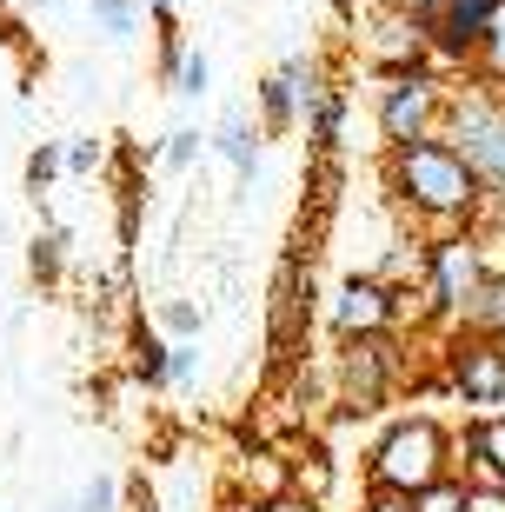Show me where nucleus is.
<instances>
[{"label":"nucleus","mask_w":505,"mask_h":512,"mask_svg":"<svg viewBox=\"0 0 505 512\" xmlns=\"http://www.w3.org/2000/svg\"><path fill=\"white\" fill-rule=\"evenodd\" d=\"M240 499H293V459H280L273 446L240 453Z\"/></svg>","instance_id":"dca6fc26"},{"label":"nucleus","mask_w":505,"mask_h":512,"mask_svg":"<svg viewBox=\"0 0 505 512\" xmlns=\"http://www.w3.org/2000/svg\"><path fill=\"white\" fill-rule=\"evenodd\" d=\"M120 512H160V499H153V486H147V479L120 486Z\"/></svg>","instance_id":"7c9ffc66"},{"label":"nucleus","mask_w":505,"mask_h":512,"mask_svg":"<svg viewBox=\"0 0 505 512\" xmlns=\"http://www.w3.org/2000/svg\"><path fill=\"white\" fill-rule=\"evenodd\" d=\"M346 114H353V94L326 80V87H319V94L300 107V127H306V140H313L319 153H333L339 140H346Z\"/></svg>","instance_id":"2eb2a0df"},{"label":"nucleus","mask_w":505,"mask_h":512,"mask_svg":"<svg viewBox=\"0 0 505 512\" xmlns=\"http://www.w3.org/2000/svg\"><path fill=\"white\" fill-rule=\"evenodd\" d=\"M326 380H333L339 413L373 419V413H386V399H393L406 380H419V360L406 353V333L333 340V366H326Z\"/></svg>","instance_id":"20e7f679"},{"label":"nucleus","mask_w":505,"mask_h":512,"mask_svg":"<svg viewBox=\"0 0 505 512\" xmlns=\"http://www.w3.org/2000/svg\"><path fill=\"white\" fill-rule=\"evenodd\" d=\"M459 479L466 486H505V413L459 426Z\"/></svg>","instance_id":"ddd939ff"},{"label":"nucleus","mask_w":505,"mask_h":512,"mask_svg":"<svg viewBox=\"0 0 505 512\" xmlns=\"http://www.w3.org/2000/svg\"><path fill=\"white\" fill-rule=\"evenodd\" d=\"M399 7H412V14H432V7H439V0H399Z\"/></svg>","instance_id":"f704fd0d"},{"label":"nucleus","mask_w":505,"mask_h":512,"mask_svg":"<svg viewBox=\"0 0 505 512\" xmlns=\"http://www.w3.org/2000/svg\"><path fill=\"white\" fill-rule=\"evenodd\" d=\"M167 380H173V393H187V386H200V340H173Z\"/></svg>","instance_id":"c756f323"},{"label":"nucleus","mask_w":505,"mask_h":512,"mask_svg":"<svg viewBox=\"0 0 505 512\" xmlns=\"http://www.w3.org/2000/svg\"><path fill=\"white\" fill-rule=\"evenodd\" d=\"M459 473V433H452L439 413H399L386 419L366 446V486L373 493H426L439 479Z\"/></svg>","instance_id":"f03ea898"},{"label":"nucleus","mask_w":505,"mask_h":512,"mask_svg":"<svg viewBox=\"0 0 505 512\" xmlns=\"http://www.w3.org/2000/svg\"><path fill=\"white\" fill-rule=\"evenodd\" d=\"M80 7H87V20H94V34L107 47H127L140 34V20H147V0H80Z\"/></svg>","instance_id":"6ab92c4d"},{"label":"nucleus","mask_w":505,"mask_h":512,"mask_svg":"<svg viewBox=\"0 0 505 512\" xmlns=\"http://www.w3.org/2000/svg\"><path fill=\"white\" fill-rule=\"evenodd\" d=\"M459 326H466V333H505V273H486V286L472 293Z\"/></svg>","instance_id":"412c9836"},{"label":"nucleus","mask_w":505,"mask_h":512,"mask_svg":"<svg viewBox=\"0 0 505 512\" xmlns=\"http://www.w3.org/2000/svg\"><path fill=\"white\" fill-rule=\"evenodd\" d=\"M60 173H67L60 167V140H40V147L27 153V193H47Z\"/></svg>","instance_id":"cd10ccee"},{"label":"nucleus","mask_w":505,"mask_h":512,"mask_svg":"<svg viewBox=\"0 0 505 512\" xmlns=\"http://www.w3.org/2000/svg\"><path fill=\"white\" fill-rule=\"evenodd\" d=\"M499 94H505V87H499Z\"/></svg>","instance_id":"58836bf2"},{"label":"nucleus","mask_w":505,"mask_h":512,"mask_svg":"<svg viewBox=\"0 0 505 512\" xmlns=\"http://www.w3.org/2000/svg\"><path fill=\"white\" fill-rule=\"evenodd\" d=\"M306 326H313V266L293 253V260H280L273 293H266V346L273 353H293L306 340Z\"/></svg>","instance_id":"9b49d317"},{"label":"nucleus","mask_w":505,"mask_h":512,"mask_svg":"<svg viewBox=\"0 0 505 512\" xmlns=\"http://www.w3.org/2000/svg\"><path fill=\"white\" fill-rule=\"evenodd\" d=\"M492 340H499V346H505V333H492Z\"/></svg>","instance_id":"c9c22d12"},{"label":"nucleus","mask_w":505,"mask_h":512,"mask_svg":"<svg viewBox=\"0 0 505 512\" xmlns=\"http://www.w3.org/2000/svg\"><path fill=\"white\" fill-rule=\"evenodd\" d=\"M167 87L180 100H206V94H213V54H206L200 40H187V54H180V67H173Z\"/></svg>","instance_id":"4be33fe9"},{"label":"nucleus","mask_w":505,"mask_h":512,"mask_svg":"<svg viewBox=\"0 0 505 512\" xmlns=\"http://www.w3.org/2000/svg\"><path fill=\"white\" fill-rule=\"evenodd\" d=\"M260 120L246 114V107H226L220 120H213V133H206V153H220L226 167L240 173V193L260 187Z\"/></svg>","instance_id":"f8f14e48"},{"label":"nucleus","mask_w":505,"mask_h":512,"mask_svg":"<svg viewBox=\"0 0 505 512\" xmlns=\"http://www.w3.org/2000/svg\"><path fill=\"white\" fill-rule=\"evenodd\" d=\"M359 54L373 60V74H406V67H432V40H426V14H412L399 0H373Z\"/></svg>","instance_id":"6e6552de"},{"label":"nucleus","mask_w":505,"mask_h":512,"mask_svg":"<svg viewBox=\"0 0 505 512\" xmlns=\"http://www.w3.org/2000/svg\"><path fill=\"white\" fill-rule=\"evenodd\" d=\"M439 373H446L452 399L466 406V419L505 413V346L492 340V333L452 326L446 340H439Z\"/></svg>","instance_id":"423d86ee"},{"label":"nucleus","mask_w":505,"mask_h":512,"mask_svg":"<svg viewBox=\"0 0 505 512\" xmlns=\"http://www.w3.org/2000/svg\"><path fill=\"white\" fill-rule=\"evenodd\" d=\"M326 493H333V459H326V453L293 459V499H306V506H326Z\"/></svg>","instance_id":"b1692460"},{"label":"nucleus","mask_w":505,"mask_h":512,"mask_svg":"<svg viewBox=\"0 0 505 512\" xmlns=\"http://www.w3.org/2000/svg\"><path fill=\"white\" fill-rule=\"evenodd\" d=\"M67 260H74V233L67 227H40L34 240H27V280H34L40 293H54V286L67 280Z\"/></svg>","instance_id":"f3484780"},{"label":"nucleus","mask_w":505,"mask_h":512,"mask_svg":"<svg viewBox=\"0 0 505 512\" xmlns=\"http://www.w3.org/2000/svg\"><path fill=\"white\" fill-rule=\"evenodd\" d=\"M412 512H466V479L452 473L439 486H426V493H412Z\"/></svg>","instance_id":"c85d7f7f"},{"label":"nucleus","mask_w":505,"mask_h":512,"mask_svg":"<svg viewBox=\"0 0 505 512\" xmlns=\"http://www.w3.org/2000/svg\"><path fill=\"white\" fill-rule=\"evenodd\" d=\"M446 94H452V74H439V67L379 74V87H373V133H379V147H406V140L439 133V120H446Z\"/></svg>","instance_id":"39448f33"},{"label":"nucleus","mask_w":505,"mask_h":512,"mask_svg":"<svg viewBox=\"0 0 505 512\" xmlns=\"http://www.w3.org/2000/svg\"><path fill=\"white\" fill-rule=\"evenodd\" d=\"M0 512H7V506H0Z\"/></svg>","instance_id":"4c0bfd02"},{"label":"nucleus","mask_w":505,"mask_h":512,"mask_svg":"<svg viewBox=\"0 0 505 512\" xmlns=\"http://www.w3.org/2000/svg\"><path fill=\"white\" fill-rule=\"evenodd\" d=\"M74 0H34V14H67Z\"/></svg>","instance_id":"72a5a7b5"},{"label":"nucleus","mask_w":505,"mask_h":512,"mask_svg":"<svg viewBox=\"0 0 505 512\" xmlns=\"http://www.w3.org/2000/svg\"><path fill=\"white\" fill-rule=\"evenodd\" d=\"M486 247H479V233H452V240H432V260H426V306H432V326H439V340H446L452 326L466 320L472 293L486 286Z\"/></svg>","instance_id":"0eeeda50"},{"label":"nucleus","mask_w":505,"mask_h":512,"mask_svg":"<svg viewBox=\"0 0 505 512\" xmlns=\"http://www.w3.org/2000/svg\"><path fill=\"white\" fill-rule=\"evenodd\" d=\"M326 333L333 340H366V333H399V293L379 280L373 266L366 273H346L326 300Z\"/></svg>","instance_id":"1a4fd4ad"},{"label":"nucleus","mask_w":505,"mask_h":512,"mask_svg":"<svg viewBox=\"0 0 505 512\" xmlns=\"http://www.w3.org/2000/svg\"><path fill=\"white\" fill-rule=\"evenodd\" d=\"M379 180H386L393 207L412 220V233H419L426 247H432V240H452V233H479V220H486V193H479L466 153L452 147L446 133H426V140L386 147Z\"/></svg>","instance_id":"f257e3e1"},{"label":"nucleus","mask_w":505,"mask_h":512,"mask_svg":"<svg viewBox=\"0 0 505 512\" xmlns=\"http://www.w3.org/2000/svg\"><path fill=\"white\" fill-rule=\"evenodd\" d=\"M505 0H439L426 14V40H432V67L452 80L472 74V54H479V40H486L492 14H499Z\"/></svg>","instance_id":"9d476101"},{"label":"nucleus","mask_w":505,"mask_h":512,"mask_svg":"<svg viewBox=\"0 0 505 512\" xmlns=\"http://www.w3.org/2000/svg\"><path fill=\"white\" fill-rule=\"evenodd\" d=\"M253 120H260L266 140H286V133L300 127V87H293L280 67L253 80Z\"/></svg>","instance_id":"4468645a"},{"label":"nucleus","mask_w":505,"mask_h":512,"mask_svg":"<svg viewBox=\"0 0 505 512\" xmlns=\"http://www.w3.org/2000/svg\"><path fill=\"white\" fill-rule=\"evenodd\" d=\"M167 360H173V340L160 333V326H140L133 333V380L147 386V393H173V380H167Z\"/></svg>","instance_id":"a211bd4d"},{"label":"nucleus","mask_w":505,"mask_h":512,"mask_svg":"<svg viewBox=\"0 0 505 512\" xmlns=\"http://www.w3.org/2000/svg\"><path fill=\"white\" fill-rule=\"evenodd\" d=\"M147 20L160 27V20H180V0H147Z\"/></svg>","instance_id":"473e14b6"},{"label":"nucleus","mask_w":505,"mask_h":512,"mask_svg":"<svg viewBox=\"0 0 505 512\" xmlns=\"http://www.w3.org/2000/svg\"><path fill=\"white\" fill-rule=\"evenodd\" d=\"M466 80H486V87H505V7L492 14L486 40H479V54H472V74Z\"/></svg>","instance_id":"5701e85b"},{"label":"nucleus","mask_w":505,"mask_h":512,"mask_svg":"<svg viewBox=\"0 0 505 512\" xmlns=\"http://www.w3.org/2000/svg\"><path fill=\"white\" fill-rule=\"evenodd\" d=\"M60 167L74 173V180H87V173L107 167V147H100L94 133H80V140H60Z\"/></svg>","instance_id":"a878e982"},{"label":"nucleus","mask_w":505,"mask_h":512,"mask_svg":"<svg viewBox=\"0 0 505 512\" xmlns=\"http://www.w3.org/2000/svg\"><path fill=\"white\" fill-rule=\"evenodd\" d=\"M359 512H412V499H399V493H373V486H366V506Z\"/></svg>","instance_id":"2f4dec72"},{"label":"nucleus","mask_w":505,"mask_h":512,"mask_svg":"<svg viewBox=\"0 0 505 512\" xmlns=\"http://www.w3.org/2000/svg\"><path fill=\"white\" fill-rule=\"evenodd\" d=\"M439 133L466 153L472 180H479V193H486V220L505 213V94L486 87V80H452Z\"/></svg>","instance_id":"7ed1b4c3"},{"label":"nucleus","mask_w":505,"mask_h":512,"mask_svg":"<svg viewBox=\"0 0 505 512\" xmlns=\"http://www.w3.org/2000/svg\"><path fill=\"white\" fill-rule=\"evenodd\" d=\"M153 326L167 333V340H200L206 333V306L193 293H167V300L153 306Z\"/></svg>","instance_id":"aec40b11"},{"label":"nucleus","mask_w":505,"mask_h":512,"mask_svg":"<svg viewBox=\"0 0 505 512\" xmlns=\"http://www.w3.org/2000/svg\"><path fill=\"white\" fill-rule=\"evenodd\" d=\"M74 512H120V473H87L74 486Z\"/></svg>","instance_id":"393cba45"},{"label":"nucleus","mask_w":505,"mask_h":512,"mask_svg":"<svg viewBox=\"0 0 505 512\" xmlns=\"http://www.w3.org/2000/svg\"><path fill=\"white\" fill-rule=\"evenodd\" d=\"M226 512H240V506H226Z\"/></svg>","instance_id":"e433bc0d"},{"label":"nucleus","mask_w":505,"mask_h":512,"mask_svg":"<svg viewBox=\"0 0 505 512\" xmlns=\"http://www.w3.org/2000/svg\"><path fill=\"white\" fill-rule=\"evenodd\" d=\"M200 153H206V133H200V127H173L167 140H160V160H167L173 173H187Z\"/></svg>","instance_id":"bb28decb"}]
</instances>
